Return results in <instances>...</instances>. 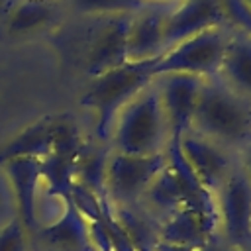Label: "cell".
<instances>
[{"instance_id": "3957f363", "label": "cell", "mask_w": 251, "mask_h": 251, "mask_svg": "<svg viewBox=\"0 0 251 251\" xmlns=\"http://www.w3.org/2000/svg\"><path fill=\"white\" fill-rule=\"evenodd\" d=\"M108 145L110 149L127 155L167 153L169 127L157 78L116 116Z\"/></svg>"}, {"instance_id": "8992f818", "label": "cell", "mask_w": 251, "mask_h": 251, "mask_svg": "<svg viewBox=\"0 0 251 251\" xmlns=\"http://www.w3.org/2000/svg\"><path fill=\"white\" fill-rule=\"evenodd\" d=\"M167 165V153L127 155L110 149L104 167V190L110 204L137 208L149 184Z\"/></svg>"}, {"instance_id": "e0dca14e", "label": "cell", "mask_w": 251, "mask_h": 251, "mask_svg": "<svg viewBox=\"0 0 251 251\" xmlns=\"http://www.w3.org/2000/svg\"><path fill=\"white\" fill-rule=\"evenodd\" d=\"M218 78L231 90L251 100V31L231 27Z\"/></svg>"}, {"instance_id": "ac0fdd59", "label": "cell", "mask_w": 251, "mask_h": 251, "mask_svg": "<svg viewBox=\"0 0 251 251\" xmlns=\"http://www.w3.org/2000/svg\"><path fill=\"white\" fill-rule=\"evenodd\" d=\"M69 4L76 14L104 18V16L135 14L155 2H149V0H69Z\"/></svg>"}, {"instance_id": "44dd1931", "label": "cell", "mask_w": 251, "mask_h": 251, "mask_svg": "<svg viewBox=\"0 0 251 251\" xmlns=\"http://www.w3.org/2000/svg\"><path fill=\"white\" fill-rule=\"evenodd\" d=\"M153 251H200V249H192V247H184V245H176V243H167V241H155Z\"/></svg>"}, {"instance_id": "9a60e30c", "label": "cell", "mask_w": 251, "mask_h": 251, "mask_svg": "<svg viewBox=\"0 0 251 251\" xmlns=\"http://www.w3.org/2000/svg\"><path fill=\"white\" fill-rule=\"evenodd\" d=\"M61 206V214L49 224H41L35 235L53 251H96L90 222L76 210L73 200H63Z\"/></svg>"}, {"instance_id": "7c38bea8", "label": "cell", "mask_w": 251, "mask_h": 251, "mask_svg": "<svg viewBox=\"0 0 251 251\" xmlns=\"http://www.w3.org/2000/svg\"><path fill=\"white\" fill-rule=\"evenodd\" d=\"M220 25H231L226 0H180L165 18V51L184 37Z\"/></svg>"}, {"instance_id": "d4e9b609", "label": "cell", "mask_w": 251, "mask_h": 251, "mask_svg": "<svg viewBox=\"0 0 251 251\" xmlns=\"http://www.w3.org/2000/svg\"><path fill=\"white\" fill-rule=\"evenodd\" d=\"M149 2H155V4H175V2H180V0H149Z\"/></svg>"}, {"instance_id": "5b68a950", "label": "cell", "mask_w": 251, "mask_h": 251, "mask_svg": "<svg viewBox=\"0 0 251 251\" xmlns=\"http://www.w3.org/2000/svg\"><path fill=\"white\" fill-rule=\"evenodd\" d=\"M233 25H220L171 45L155 63V78L163 75H190L202 80L216 78L226 55Z\"/></svg>"}, {"instance_id": "8fae6325", "label": "cell", "mask_w": 251, "mask_h": 251, "mask_svg": "<svg viewBox=\"0 0 251 251\" xmlns=\"http://www.w3.org/2000/svg\"><path fill=\"white\" fill-rule=\"evenodd\" d=\"M133 14L100 18L84 53V73L88 78L127 63V29Z\"/></svg>"}, {"instance_id": "277c9868", "label": "cell", "mask_w": 251, "mask_h": 251, "mask_svg": "<svg viewBox=\"0 0 251 251\" xmlns=\"http://www.w3.org/2000/svg\"><path fill=\"white\" fill-rule=\"evenodd\" d=\"M84 147L86 141L71 114H49L24 126V129L0 145V167L18 157L45 159L51 153L78 157Z\"/></svg>"}, {"instance_id": "30bf717a", "label": "cell", "mask_w": 251, "mask_h": 251, "mask_svg": "<svg viewBox=\"0 0 251 251\" xmlns=\"http://www.w3.org/2000/svg\"><path fill=\"white\" fill-rule=\"evenodd\" d=\"M157 239L176 243L192 249L206 247L218 237V216L216 200L192 202L176 208L161 222H157Z\"/></svg>"}, {"instance_id": "ffe728a7", "label": "cell", "mask_w": 251, "mask_h": 251, "mask_svg": "<svg viewBox=\"0 0 251 251\" xmlns=\"http://www.w3.org/2000/svg\"><path fill=\"white\" fill-rule=\"evenodd\" d=\"M237 163L241 167V171L247 175V178L251 180V139L241 147V151L237 153Z\"/></svg>"}, {"instance_id": "4fadbf2b", "label": "cell", "mask_w": 251, "mask_h": 251, "mask_svg": "<svg viewBox=\"0 0 251 251\" xmlns=\"http://www.w3.org/2000/svg\"><path fill=\"white\" fill-rule=\"evenodd\" d=\"M12 186L16 200V216L24 222L25 229L35 237L39 227V194L43 188V169L41 159L18 157L10 159L0 167Z\"/></svg>"}, {"instance_id": "cb8c5ba5", "label": "cell", "mask_w": 251, "mask_h": 251, "mask_svg": "<svg viewBox=\"0 0 251 251\" xmlns=\"http://www.w3.org/2000/svg\"><path fill=\"white\" fill-rule=\"evenodd\" d=\"M239 4L243 6L245 14H247V16H249V20H251V0H239Z\"/></svg>"}, {"instance_id": "52a82bcc", "label": "cell", "mask_w": 251, "mask_h": 251, "mask_svg": "<svg viewBox=\"0 0 251 251\" xmlns=\"http://www.w3.org/2000/svg\"><path fill=\"white\" fill-rule=\"evenodd\" d=\"M218 237L235 251L251 245V180L239 163L214 194Z\"/></svg>"}, {"instance_id": "9c48e42d", "label": "cell", "mask_w": 251, "mask_h": 251, "mask_svg": "<svg viewBox=\"0 0 251 251\" xmlns=\"http://www.w3.org/2000/svg\"><path fill=\"white\" fill-rule=\"evenodd\" d=\"M180 155L196 182L210 194H216L237 167V155L233 151L194 129H188L182 135Z\"/></svg>"}, {"instance_id": "2e32d148", "label": "cell", "mask_w": 251, "mask_h": 251, "mask_svg": "<svg viewBox=\"0 0 251 251\" xmlns=\"http://www.w3.org/2000/svg\"><path fill=\"white\" fill-rule=\"evenodd\" d=\"M59 16L61 0H16L0 25L10 39H29L49 31Z\"/></svg>"}, {"instance_id": "484cf974", "label": "cell", "mask_w": 251, "mask_h": 251, "mask_svg": "<svg viewBox=\"0 0 251 251\" xmlns=\"http://www.w3.org/2000/svg\"><path fill=\"white\" fill-rule=\"evenodd\" d=\"M245 251H251V245H249V247H247V249H245Z\"/></svg>"}, {"instance_id": "603a6c76", "label": "cell", "mask_w": 251, "mask_h": 251, "mask_svg": "<svg viewBox=\"0 0 251 251\" xmlns=\"http://www.w3.org/2000/svg\"><path fill=\"white\" fill-rule=\"evenodd\" d=\"M14 4H16V0H0V24L4 22V18L8 16V12L12 10Z\"/></svg>"}, {"instance_id": "6da1fadb", "label": "cell", "mask_w": 251, "mask_h": 251, "mask_svg": "<svg viewBox=\"0 0 251 251\" xmlns=\"http://www.w3.org/2000/svg\"><path fill=\"white\" fill-rule=\"evenodd\" d=\"M190 129L227 147L235 155L251 139V100L218 76L202 82Z\"/></svg>"}, {"instance_id": "ba28073f", "label": "cell", "mask_w": 251, "mask_h": 251, "mask_svg": "<svg viewBox=\"0 0 251 251\" xmlns=\"http://www.w3.org/2000/svg\"><path fill=\"white\" fill-rule=\"evenodd\" d=\"M202 78L190 75H163L157 76L161 104L169 127V159H180V139L192 126L196 100L202 88Z\"/></svg>"}, {"instance_id": "d6986e66", "label": "cell", "mask_w": 251, "mask_h": 251, "mask_svg": "<svg viewBox=\"0 0 251 251\" xmlns=\"http://www.w3.org/2000/svg\"><path fill=\"white\" fill-rule=\"evenodd\" d=\"M31 233L18 216L0 226V251H31Z\"/></svg>"}, {"instance_id": "7402d4cb", "label": "cell", "mask_w": 251, "mask_h": 251, "mask_svg": "<svg viewBox=\"0 0 251 251\" xmlns=\"http://www.w3.org/2000/svg\"><path fill=\"white\" fill-rule=\"evenodd\" d=\"M200 251H235V249H231V247H229V245H226L220 237H216V239H212L206 247H202Z\"/></svg>"}, {"instance_id": "5bb4252c", "label": "cell", "mask_w": 251, "mask_h": 251, "mask_svg": "<svg viewBox=\"0 0 251 251\" xmlns=\"http://www.w3.org/2000/svg\"><path fill=\"white\" fill-rule=\"evenodd\" d=\"M171 6L173 4H151L131 16L127 29L129 61L157 59L165 53V18Z\"/></svg>"}, {"instance_id": "7a4b0ae2", "label": "cell", "mask_w": 251, "mask_h": 251, "mask_svg": "<svg viewBox=\"0 0 251 251\" xmlns=\"http://www.w3.org/2000/svg\"><path fill=\"white\" fill-rule=\"evenodd\" d=\"M157 59L127 61L88 78V86L80 96V106L94 114V131L100 143H108L116 116L155 80L153 69Z\"/></svg>"}]
</instances>
